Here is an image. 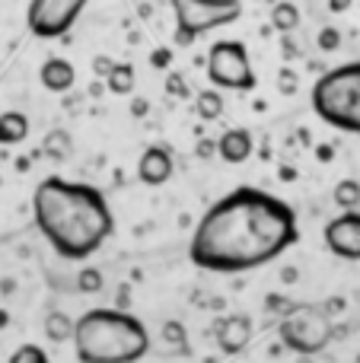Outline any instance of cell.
Returning <instances> with one entry per match:
<instances>
[{"instance_id": "cell-1", "label": "cell", "mask_w": 360, "mask_h": 363, "mask_svg": "<svg viewBox=\"0 0 360 363\" xmlns=\"http://www.w3.org/2000/svg\"><path fill=\"white\" fill-rule=\"evenodd\" d=\"M297 239V213L287 201L242 185L201 213L191 233L189 258L210 274H246L281 258Z\"/></svg>"}, {"instance_id": "cell-2", "label": "cell", "mask_w": 360, "mask_h": 363, "mask_svg": "<svg viewBox=\"0 0 360 363\" xmlns=\"http://www.w3.org/2000/svg\"><path fill=\"white\" fill-rule=\"evenodd\" d=\"M32 220L45 242L67 262H86L115 233L106 194L86 182L48 176L32 191Z\"/></svg>"}, {"instance_id": "cell-3", "label": "cell", "mask_w": 360, "mask_h": 363, "mask_svg": "<svg viewBox=\"0 0 360 363\" xmlns=\"http://www.w3.org/2000/svg\"><path fill=\"white\" fill-rule=\"evenodd\" d=\"M80 363H137L150 354V332L128 309H86L74 325Z\"/></svg>"}, {"instance_id": "cell-4", "label": "cell", "mask_w": 360, "mask_h": 363, "mask_svg": "<svg viewBox=\"0 0 360 363\" xmlns=\"http://www.w3.org/2000/svg\"><path fill=\"white\" fill-rule=\"evenodd\" d=\"M310 106L329 128L360 134V61L325 70L310 89Z\"/></svg>"}, {"instance_id": "cell-5", "label": "cell", "mask_w": 360, "mask_h": 363, "mask_svg": "<svg viewBox=\"0 0 360 363\" xmlns=\"http://www.w3.org/2000/svg\"><path fill=\"white\" fill-rule=\"evenodd\" d=\"M169 4L172 16H176L172 42L179 48H189L201 35L220 29V26H233L242 16V0H169Z\"/></svg>"}, {"instance_id": "cell-6", "label": "cell", "mask_w": 360, "mask_h": 363, "mask_svg": "<svg viewBox=\"0 0 360 363\" xmlns=\"http://www.w3.org/2000/svg\"><path fill=\"white\" fill-rule=\"evenodd\" d=\"M281 345L287 351L300 354V357H316L335 338V325L325 306H306V303H293V309L278 322Z\"/></svg>"}, {"instance_id": "cell-7", "label": "cell", "mask_w": 360, "mask_h": 363, "mask_svg": "<svg viewBox=\"0 0 360 363\" xmlns=\"http://www.w3.org/2000/svg\"><path fill=\"white\" fill-rule=\"evenodd\" d=\"M208 80L220 93H249L255 89V70L249 61L246 42L220 38L208 51Z\"/></svg>"}, {"instance_id": "cell-8", "label": "cell", "mask_w": 360, "mask_h": 363, "mask_svg": "<svg viewBox=\"0 0 360 363\" xmlns=\"http://www.w3.org/2000/svg\"><path fill=\"white\" fill-rule=\"evenodd\" d=\"M89 0H29L26 6V29L35 38H64L74 23L83 16Z\"/></svg>"}, {"instance_id": "cell-9", "label": "cell", "mask_w": 360, "mask_h": 363, "mask_svg": "<svg viewBox=\"0 0 360 363\" xmlns=\"http://www.w3.org/2000/svg\"><path fill=\"white\" fill-rule=\"evenodd\" d=\"M325 249L344 262H360V211H342L322 230Z\"/></svg>"}, {"instance_id": "cell-10", "label": "cell", "mask_w": 360, "mask_h": 363, "mask_svg": "<svg viewBox=\"0 0 360 363\" xmlns=\"http://www.w3.org/2000/svg\"><path fill=\"white\" fill-rule=\"evenodd\" d=\"M214 335V345L223 357H236L242 354L249 345H252V319L246 313H230V315H220L210 328Z\"/></svg>"}, {"instance_id": "cell-11", "label": "cell", "mask_w": 360, "mask_h": 363, "mask_svg": "<svg viewBox=\"0 0 360 363\" xmlns=\"http://www.w3.org/2000/svg\"><path fill=\"white\" fill-rule=\"evenodd\" d=\"M176 163H172V153L166 147H147L137 160V179L150 188H159L172 179Z\"/></svg>"}, {"instance_id": "cell-12", "label": "cell", "mask_w": 360, "mask_h": 363, "mask_svg": "<svg viewBox=\"0 0 360 363\" xmlns=\"http://www.w3.org/2000/svg\"><path fill=\"white\" fill-rule=\"evenodd\" d=\"M252 150H255V138L246 128H230V131H223L220 138H217V157L230 166L246 163V160L252 157Z\"/></svg>"}, {"instance_id": "cell-13", "label": "cell", "mask_w": 360, "mask_h": 363, "mask_svg": "<svg viewBox=\"0 0 360 363\" xmlns=\"http://www.w3.org/2000/svg\"><path fill=\"white\" fill-rule=\"evenodd\" d=\"M38 80L48 93H70L77 83V67L67 57H45L42 67H38Z\"/></svg>"}, {"instance_id": "cell-14", "label": "cell", "mask_w": 360, "mask_h": 363, "mask_svg": "<svg viewBox=\"0 0 360 363\" xmlns=\"http://www.w3.org/2000/svg\"><path fill=\"white\" fill-rule=\"evenodd\" d=\"M29 138V118L16 108L0 112V147H16Z\"/></svg>"}, {"instance_id": "cell-15", "label": "cell", "mask_w": 360, "mask_h": 363, "mask_svg": "<svg viewBox=\"0 0 360 363\" xmlns=\"http://www.w3.org/2000/svg\"><path fill=\"white\" fill-rule=\"evenodd\" d=\"M134 83H137V70H134L131 61H118L112 67V74L106 77V89L112 96H131Z\"/></svg>"}, {"instance_id": "cell-16", "label": "cell", "mask_w": 360, "mask_h": 363, "mask_svg": "<svg viewBox=\"0 0 360 363\" xmlns=\"http://www.w3.org/2000/svg\"><path fill=\"white\" fill-rule=\"evenodd\" d=\"M223 108H227V99H223L220 89H201V93L195 96V115L201 121H217L223 115Z\"/></svg>"}, {"instance_id": "cell-17", "label": "cell", "mask_w": 360, "mask_h": 363, "mask_svg": "<svg viewBox=\"0 0 360 363\" xmlns=\"http://www.w3.org/2000/svg\"><path fill=\"white\" fill-rule=\"evenodd\" d=\"M300 26V10L297 4H291V0H278V4L271 6V29L278 32H293Z\"/></svg>"}, {"instance_id": "cell-18", "label": "cell", "mask_w": 360, "mask_h": 363, "mask_svg": "<svg viewBox=\"0 0 360 363\" xmlns=\"http://www.w3.org/2000/svg\"><path fill=\"white\" fill-rule=\"evenodd\" d=\"M332 201H335V207H342V211H357L360 207V182L357 179L335 182V188H332Z\"/></svg>"}, {"instance_id": "cell-19", "label": "cell", "mask_w": 360, "mask_h": 363, "mask_svg": "<svg viewBox=\"0 0 360 363\" xmlns=\"http://www.w3.org/2000/svg\"><path fill=\"white\" fill-rule=\"evenodd\" d=\"M159 338H163V345H166V351H169V354H189V335H185L182 322H176V319L163 322Z\"/></svg>"}, {"instance_id": "cell-20", "label": "cell", "mask_w": 360, "mask_h": 363, "mask_svg": "<svg viewBox=\"0 0 360 363\" xmlns=\"http://www.w3.org/2000/svg\"><path fill=\"white\" fill-rule=\"evenodd\" d=\"M74 325L77 322L70 319L67 313H48V319H45V335H48L51 341H70L74 338Z\"/></svg>"}, {"instance_id": "cell-21", "label": "cell", "mask_w": 360, "mask_h": 363, "mask_svg": "<svg viewBox=\"0 0 360 363\" xmlns=\"http://www.w3.org/2000/svg\"><path fill=\"white\" fill-rule=\"evenodd\" d=\"M102 284H106V274H102L96 264H83V268L77 271V290H80V294H86V296L99 294Z\"/></svg>"}, {"instance_id": "cell-22", "label": "cell", "mask_w": 360, "mask_h": 363, "mask_svg": "<svg viewBox=\"0 0 360 363\" xmlns=\"http://www.w3.org/2000/svg\"><path fill=\"white\" fill-rule=\"evenodd\" d=\"M6 363H51V360L38 345H19L16 351L10 354V360Z\"/></svg>"}, {"instance_id": "cell-23", "label": "cell", "mask_w": 360, "mask_h": 363, "mask_svg": "<svg viewBox=\"0 0 360 363\" xmlns=\"http://www.w3.org/2000/svg\"><path fill=\"white\" fill-rule=\"evenodd\" d=\"M45 150H48L55 160H67V153H70V138H67L64 131L48 134V138H45Z\"/></svg>"}, {"instance_id": "cell-24", "label": "cell", "mask_w": 360, "mask_h": 363, "mask_svg": "<svg viewBox=\"0 0 360 363\" xmlns=\"http://www.w3.org/2000/svg\"><path fill=\"white\" fill-rule=\"evenodd\" d=\"M319 51H325V55H332V51H338V45H342V32L335 29V26H325V29H319Z\"/></svg>"}, {"instance_id": "cell-25", "label": "cell", "mask_w": 360, "mask_h": 363, "mask_svg": "<svg viewBox=\"0 0 360 363\" xmlns=\"http://www.w3.org/2000/svg\"><path fill=\"white\" fill-rule=\"evenodd\" d=\"M115 64H118V61H112V57H108V55H96V57H93V70L102 77V80H106V77L112 74V67H115Z\"/></svg>"}, {"instance_id": "cell-26", "label": "cell", "mask_w": 360, "mask_h": 363, "mask_svg": "<svg viewBox=\"0 0 360 363\" xmlns=\"http://www.w3.org/2000/svg\"><path fill=\"white\" fill-rule=\"evenodd\" d=\"M278 89H284V93H297V74H293V70H281Z\"/></svg>"}, {"instance_id": "cell-27", "label": "cell", "mask_w": 360, "mask_h": 363, "mask_svg": "<svg viewBox=\"0 0 360 363\" xmlns=\"http://www.w3.org/2000/svg\"><path fill=\"white\" fill-rule=\"evenodd\" d=\"M150 64H153V67H159V70H166L172 64V51L169 48H157L150 55Z\"/></svg>"}, {"instance_id": "cell-28", "label": "cell", "mask_w": 360, "mask_h": 363, "mask_svg": "<svg viewBox=\"0 0 360 363\" xmlns=\"http://www.w3.org/2000/svg\"><path fill=\"white\" fill-rule=\"evenodd\" d=\"M166 89H169L172 96H179V99H185V96H189V86H185V80H182V77H176V74L166 80Z\"/></svg>"}, {"instance_id": "cell-29", "label": "cell", "mask_w": 360, "mask_h": 363, "mask_svg": "<svg viewBox=\"0 0 360 363\" xmlns=\"http://www.w3.org/2000/svg\"><path fill=\"white\" fill-rule=\"evenodd\" d=\"M217 153V140H198L195 144V157L198 160H210Z\"/></svg>"}, {"instance_id": "cell-30", "label": "cell", "mask_w": 360, "mask_h": 363, "mask_svg": "<svg viewBox=\"0 0 360 363\" xmlns=\"http://www.w3.org/2000/svg\"><path fill=\"white\" fill-rule=\"evenodd\" d=\"M131 115L144 118V115H147V99H134V102H131Z\"/></svg>"}, {"instance_id": "cell-31", "label": "cell", "mask_w": 360, "mask_h": 363, "mask_svg": "<svg viewBox=\"0 0 360 363\" xmlns=\"http://www.w3.org/2000/svg\"><path fill=\"white\" fill-rule=\"evenodd\" d=\"M351 4H354V0H329V10L332 13H344Z\"/></svg>"}, {"instance_id": "cell-32", "label": "cell", "mask_w": 360, "mask_h": 363, "mask_svg": "<svg viewBox=\"0 0 360 363\" xmlns=\"http://www.w3.org/2000/svg\"><path fill=\"white\" fill-rule=\"evenodd\" d=\"M316 153H319V160H322V163H329V160H332V157H335V150H332V147H325V144H322V147H319V150H316Z\"/></svg>"}, {"instance_id": "cell-33", "label": "cell", "mask_w": 360, "mask_h": 363, "mask_svg": "<svg viewBox=\"0 0 360 363\" xmlns=\"http://www.w3.org/2000/svg\"><path fill=\"white\" fill-rule=\"evenodd\" d=\"M6 325H10V313H6V309H0V332H4Z\"/></svg>"}, {"instance_id": "cell-34", "label": "cell", "mask_w": 360, "mask_h": 363, "mask_svg": "<svg viewBox=\"0 0 360 363\" xmlns=\"http://www.w3.org/2000/svg\"><path fill=\"white\" fill-rule=\"evenodd\" d=\"M284 281H297V268H287L284 271Z\"/></svg>"}]
</instances>
